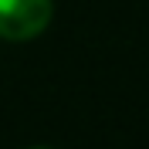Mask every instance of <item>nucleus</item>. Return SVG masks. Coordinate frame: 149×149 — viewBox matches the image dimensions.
Returning a JSON list of instances; mask_svg holds the SVG:
<instances>
[{
  "label": "nucleus",
  "instance_id": "nucleus-1",
  "mask_svg": "<svg viewBox=\"0 0 149 149\" xmlns=\"http://www.w3.org/2000/svg\"><path fill=\"white\" fill-rule=\"evenodd\" d=\"M54 3L51 0H0V37L27 41L37 37L51 24Z\"/></svg>",
  "mask_w": 149,
  "mask_h": 149
}]
</instances>
